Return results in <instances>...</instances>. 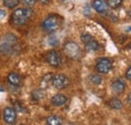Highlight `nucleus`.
Listing matches in <instances>:
<instances>
[{
    "label": "nucleus",
    "instance_id": "obj_29",
    "mask_svg": "<svg viewBox=\"0 0 131 125\" xmlns=\"http://www.w3.org/2000/svg\"><path fill=\"white\" fill-rule=\"evenodd\" d=\"M64 1H65V0H64Z\"/></svg>",
    "mask_w": 131,
    "mask_h": 125
},
{
    "label": "nucleus",
    "instance_id": "obj_24",
    "mask_svg": "<svg viewBox=\"0 0 131 125\" xmlns=\"http://www.w3.org/2000/svg\"><path fill=\"white\" fill-rule=\"evenodd\" d=\"M126 78L128 79L129 81H131V66L128 68V70L126 71Z\"/></svg>",
    "mask_w": 131,
    "mask_h": 125
},
{
    "label": "nucleus",
    "instance_id": "obj_28",
    "mask_svg": "<svg viewBox=\"0 0 131 125\" xmlns=\"http://www.w3.org/2000/svg\"><path fill=\"white\" fill-rule=\"evenodd\" d=\"M128 47H129V48H130V49H131V44H130V45H129V46H128Z\"/></svg>",
    "mask_w": 131,
    "mask_h": 125
},
{
    "label": "nucleus",
    "instance_id": "obj_21",
    "mask_svg": "<svg viewBox=\"0 0 131 125\" xmlns=\"http://www.w3.org/2000/svg\"><path fill=\"white\" fill-rule=\"evenodd\" d=\"M91 39H93V37H92V35L90 33H83L82 35H81V40L84 44L89 43Z\"/></svg>",
    "mask_w": 131,
    "mask_h": 125
},
{
    "label": "nucleus",
    "instance_id": "obj_9",
    "mask_svg": "<svg viewBox=\"0 0 131 125\" xmlns=\"http://www.w3.org/2000/svg\"><path fill=\"white\" fill-rule=\"evenodd\" d=\"M51 104L53 106H57V107H61V106H64L67 101H68V98L66 97L65 95L63 94H57L54 95L52 98H51Z\"/></svg>",
    "mask_w": 131,
    "mask_h": 125
},
{
    "label": "nucleus",
    "instance_id": "obj_5",
    "mask_svg": "<svg viewBox=\"0 0 131 125\" xmlns=\"http://www.w3.org/2000/svg\"><path fill=\"white\" fill-rule=\"evenodd\" d=\"M112 69V62L108 58H101L96 62V70L100 74H107Z\"/></svg>",
    "mask_w": 131,
    "mask_h": 125
},
{
    "label": "nucleus",
    "instance_id": "obj_14",
    "mask_svg": "<svg viewBox=\"0 0 131 125\" xmlns=\"http://www.w3.org/2000/svg\"><path fill=\"white\" fill-rule=\"evenodd\" d=\"M86 45V49L89 50V51H96L99 49V44L97 40H95L94 38L91 39L89 43L85 44Z\"/></svg>",
    "mask_w": 131,
    "mask_h": 125
},
{
    "label": "nucleus",
    "instance_id": "obj_3",
    "mask_svg": "<svg viewBox=\"0 0 131 125\" xmlns=\"http://www.w3.org/2000/svg\"><path fill=\"white\" fill-rule=\"evenodd\" d=\"M62 22H63L62 17L56 15V14H52V15L48 16L42 21L41 27L46 32H53L60 28V26L62 25Z\"/></svg>",
    "mask_w": 131,
    "mask_h": 125
},
{
    "label": "nucleus",
    "instance_id": "obj_17",
    "mask_svg": "<svg viewBox=\"0 0 131 125\" xmlns=\"http://www.w3.org/2000/svg\"><path fill=\"white\" fill-rule=\"evenodd\" d=\"M107 4L110 8L112 9H116L119 6H121L122 4V0H107Z\"/></svg>",
    "mask_w": 131,
    "mask_h": 125
},
{
    "label": "nucleus",
    "instance_id": "obj_10",
    "mask_svg": "<svg viewBox=\"0 0 131 125\" xmlns=\"http://www.w3.org/2000/svg\"><path fill=\"white\" fill-rule=\"evenodd\" d=\"M92 5L93 8L101 14H105L107 12V4L103 0H94Z\"/></svg>",
    "mask_w": 131,
    "mask_h": 125
},
{
    "label": "nucleus",
    "instance_id": "obj_12",
    "mask_svg": "<svg viewBox=\"0 0 131 125\" xmlns=\"http://www.w3.org/2000/svg\"><path fill=\"white\" fill-rule=\"evenodd\" d=\"M7 81H8V83L10 85H12L14 87H18L21 84V78L16 73H10L7 76Z\"/></svg>",
    "mask_w": 131,
    "mask_h": 125
},
{
    "label": "nucleus",
    "instance_id": "obj_8",
    "mask_svg": "<svg viewBox=\"0 0 131 125\" xmlns=\"http://www.w3.org/2000/svg\"><path fill=\"white\" fill-rule=\"evenodd\" d=\"M4 120L6 123L8 124H13L15 121H16V112L14 108H11V107H6L4 109Z\"/></svg>",
    "mask_w": 131,
    "mask_h": 125
},
{
    "label": "nucleus",
    "instance_id": "obj_6",
    "mask_svg": "<svg viewBox=\"0 0 131 125\" xmlns=\"http://www.w3.org/2000/svg\"><path fill=\"white\" fill-rule=\"evenodd\" d=\"M51 84H52V86L56 89L63 90V89H65V88L68 87V85H69V79L67 78L65 75L58 74V75H54L52 77Z\"/></svg>",
    "mask_w": 131,
    "mask_h": 125
},
{
    "label": "nucleus",
    "instance_id": "obj_20",
    "mask_svg": "<svg viewBox=\"0 0 131 125\" xmlns=\"http://www.w3.org/2000/svg\"><path fill=\"white\" fill-rule=\"evenodd\" d=\"M52 74H48V75H46L42 80H41V84L46 87V86H48L49 83H51V80H52Z\"/></svg>",
    "mask_w": 131,
    "mask_h": 125
},
{
    "label": "nucleus",
    "instance_id": "obj_19",
    "mask_svg": "<svg viewBox=\"0 0 131 125\" xmlns=\"http://www.w3.org/2000/svg\"><path fill=\"white\" fill-rule=\"evenodd\" d=\"M89 79H90L91 83L94 84V85H100L101 82H102V78L99 75H91L89 77Z\"/></svg>",
    "mask_w": 131,
    "mask_h": 125
},
{
    "label": "nucleus",
    "instance_id": "obj_13",
    "mask_svg": "<svg viewBox=\"0 0 131 125\" xmlns=\"http://www.w3.org/2000/svg\"><path fill=\"white\" fill-rule=\"evenodd\" d=\"M108 105L114 110H120L123 107L122 102H121L119 99H117V98H112V99H110Z\"/></svg>",
    "mask_w": 131,
    "mask_h": 125
},
{
    "label": "nucleus",
    "instance_id": "obj_26",
    "mask_svg": "<svg viewBox=\"0 0 131 125\" xmlns=\"http://www.w3.org/2000/svg\"><path fill=\"white\" fill-rule=\"evenodd\" d=\"M127 102H128V103H129V104L131 105V93L129 94L128 96H127Z\"/></svg>",
    "mask_w": 131,
    "mask_h": 125
},
{
    "label": "nucleus",
    "instance_id": "obj_16",
    "mask_svg": "<svg viewBox=\"0 0 131 125\" xmlns=\"http://www.w3.org/2000/svg\"><path fill=\"white\" fill-rule=\"evenodd\" d=\"M31 95H32L33 100H35V101H39V100H41V99L45 97V93H43V91H42V90H40V89L34 90Z\"/></svg>",
    "mask_w": 131,
    "mask_h": 125
},
{
    "label": "nucleus",
    "instance_id": "obj_22",
    "mask_svg": "<svg viewBox=\"0 0 131 125\" xmlns=\"http://www.w3.org/2000/svg\"><path fill=\"white\" fill-rule=\"evenodd\" d=\"M21 2L26 6V7H31L36 3V0H21Z\"/></svg>",
    "mask_w": 131,
    "mask_h": 125
},
{
    "label": "nucleus",
    "instance_id": "obj_23",
    "mask_svg": "<svg viewBox=\"0 0 131 125\" xmlns=\"http://www.w3.org/2000/svg\"><path fill=\"white\" fill-rule=\"evenodd\" d=\"M14 107H15L14 109H16L17 111H20V112H23V111H24V110H23L24 108L22 107V105H21L20 103L18 104V102H15V103H14Z\"/></svg>",
    "mask_w": 131,
    "mask_h": 125
},
{
    "label": "nucleus",
    "instance_id": "obj_2",
    "mask_svg": "<svg viewBox=\"0 0 131 125\" xmlns=\"http://www.w3.org/2000/svg\"><path fill=\"white\" fill-rule=\"evenodd\" d=\"M33 11L30 7H24V8H18L14 10L11 14V22L14 25H23L25 24L28 19L31 17Z\"/></svg>",
    "mask_w": 131,
    "mask_h": 125
},
{
    "label": "nucleus",
    "instance_id": "obj_25",
    "mask_svg": "<svg viewBox=\"0 0 131 125\" xmlns=\"http://www.w3.org/2000/svg\"><path fill=\"white\" fill-rule=\"evenodd\" d=\"M4 16H5V11L4 10H0V18H2Z\"/></svg>",
    "mask_w": 131,
    "mask_h": 125
},
{
    "label": "nucleus",
    "instance_id": "obj_27",
    "mask_svg": "<svg viewBox=\"0 0 131 125\" xmlns=\"http://www.w3.org/2000/svg\"><path fill=\"white\" fill-rule=\"evenodd\" d=\"M41 3H43V4H47V3H49V0H39Z\"/></svg>",
    "mask_w": 131,
    "mask_h": 125
},
{
    "label": "nucleus",
    "instance_id": "obj_1",
    "mask_svg": "<svg viewBox=\"0 0 131 125\" xmlns=\"http://www.w3.org/2000/svg\"><path fill=\"white\" fill-rule=\"evenodd\" d=\"M19 43L16 36L7 33L0 38V51L6 56H15L19 53Z\"/></svg>",
    "mask_w": 131,
    "mask_h": 125
},
{
    "label": "nucleus",
    "instance_id": "obj_11",
    "mask_svg": "<svg viewBox=\"0 0 131 125\" xmlns=\"http://www.w3.org/2000/svg\"><path fill=\"white\" fill-rule=\"evenodd\" d=\"M112 90L116 94H122L125 90V83L120 79L116 80L112 84Z\"/></svg>",
    "mask_w": 131,
    "mask_h": 125
},
{
    "label": "nucleus",
    "instance_id": "obj_7",
    "mask_svg": "<svg viewBox=\"0 0 131 125\" xmlns=\"http://www.w3.org/2000/svg\"><path fill=\"white\" fill-rule=\"evenodd\" d=\"M46 61L51 67H59L62 62L61 55L56 50H49L46 55Z\"/></svg>",
    "mask_w": 131,
    "mask_h": 125
},
{
    "label": "nucleus",
    "instance_id": "obj_18",
    "mask_svg": "<svg viewBox=\"0 0 131 125\" xmlns=\"http://www.w3.org/2000/svg\"><path fill=\"white\" fill-rule=\"evenodd\" d=\"M18 0H4V5L9 9H13L18 5Z\"/></svg>",
    "mask_w": 131,
    "mask_h": 125
},
{
    "label": "nucleus",
    "instance_id": "obj_4",
    "mask_svg": "<svg viewBox=\"0 0 131 125\" xmlns=\"http://www.w3.org/2000/svg\"><path fill=\"white\" fill-rule=\"evenodd\" d=\"M64 51L66 56L70 59H77L80 56V47L75 41H68L64 47Z\"/></svg>",
    "mask_w": 131,
    "mask_h": 125
},
{
    "label": "nucleus",
    "instance_id": "obj_15",
    "mask_svg": "<svg viewBox=\"0 0 131 125\" xmlns=\"http://www.w3.org/2000/svg\"><path fill=\"white\" fill-rule=\"evenodd\" d=\"M47 123L49 125H59V124H62L63 121H62V119L59 116L52 115V116H49V117L47 118Z\"/></svg>",
    "mask_w": 131,
    "mask_h": 125
}]
</instances>
